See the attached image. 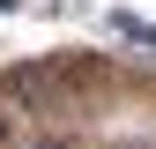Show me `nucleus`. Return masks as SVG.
Here are the masks:
<instances>
[{"instance_id":"nucleus-1","label":"nucleus","mask_w":156,"mask_h":149,"mask_svg":"<svg viewBox=\"0 0 156 149\" xmlns=\"http://www.w3.org/2000/svg\"><path fill=\"white\" fill-rule=\"evenodd\" d=\"M104 23H112V37H126V45H149V52H156V23H149V15H134V8H112Z\"/></svg>"},{"instance_id":"nucleus-5","label":"nucleus","mask_w":156,"mask_h":149,"mask_svg":"<svg viewBox=\"0 0 156 149\" xmlns=\"http://www.w3.org/2000/svg\"><path fill=\"white\" fill-rule=\"evenodd\" d=\"M0 134H8V127H0Z\"/></svg>"},{"instance_id":"nucleus-4","label":"nucleus","mask_w":156,"mask_h":149,"mask_svg":"<svg viewBox=\"0 0 156 149\" xmlns=\"http://www.w3.org/2000/svg\"><path fill=\"white\" fill-rule=\"evenodd\" d=\"M0 8H15V0H0Z\"/></svg>"},{"instance_id":"nucleus-2","label":"nucleus","mask_w":156,"mask_h":149,"mask_svg":"<svg viewBox=\"0 0 156 149\" xmlns=\"http://www.w3.org/2000/svg\"><path fill=\"white\" fill-rule=\"evenodd\" d=\"M37 149H67V142H52V134H45V142H37Z\"/></svg>"},{"instance_id":"nucleus-3","label":"nucleus","mask_w":156,"mask_h":149,"mask_svg":"<svg viewBox=\"0 0 156 149\" xmlns=\"http://www.w3.org/2000/svg\"><path fill=\"white\" fill-rule=\"evenodd\" d=\"M112 149H141V142H112Z\"/></svg>"}]
</instances>
